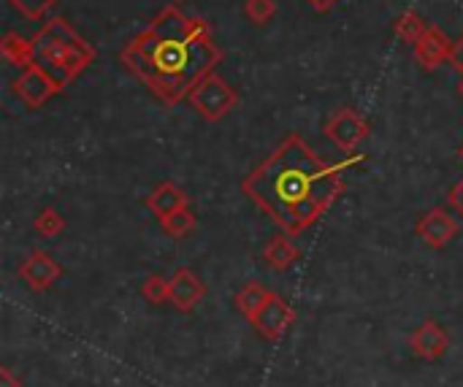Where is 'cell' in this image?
<instances>
[{"label":"cell","instance_id":"cell-17","mask_svg":"<svg viewBox=\"0 0 463 387\" xmlns=\"http://www.w3.org/2000/svg\"><path fill=\"white\" fill-rule=\"evenodd\" d=\"M160 228H163V233L171 236V239H184V236H190V233L195 231V214L190 212V206H187V209H179V212L163 217V220H160Z\"/></svg>","mask_w":463,"mask_h":387},{"label":"cell","instance_id":"cell-10","mask_svg":"<svg viewBox=\"0 0 463 387\" xmlns=\"http://www.w3.org/2000/svg\"><path fill=\"white\" fill-rule=\"evenodd\" d=\"M60 266L52 260V255H46V252H41V250H35V252H30L24 260H22V266H19V277H22V282L30 288V290H49L57 279H60Z\"/></svg>","mask_w":463,"mask_h":387},{"label":"cell","instance_id":"cell-21","mask_svg":"<svg viewBox=\"0 0 463 387\" xmlns=\"http://www.w3.org/2000/svg\"><path fill=\"white\" fill-rule=\"evenodd\" d=\"M24 19H30V22H38V19H43L60 0H8Z\"/></svg>","mask_w":463,"mask_h":387},{"label":"cell","instance_id":"cell-1","mask_svg":"<svg viewBox=\"0 0 463 387\" xmlns=\"http://www.w3.org/2000/svg\"><path fill=\"white\" fill-rule=\"evenodd\" d=\"M122 65L144 81L165 106L190 98L195 84L217 71L222 49L212 38V27L201 16H187L176 5H165L136 38L122 49Z\"/></svg>","mask_w":463,"mask_h":387},{"label":"cell","instance_id":"cell-8","mask_svg":"<svg viewBox=\"0 0 463 387\" xmlns=\"http://www.w3.org/2000/svg\"><path fill=\"white\" fill-rule=\"evenodd\" d=\"M415 60L423 71H437L442 62H450V52H453V41L448 38V33L437 24H429V30L423 33V38L412 46Z\"/></svg>","mask_w":463,"mask_h":387},{"label":"cell","instance_id":"cell-26","mask_svg":"<svg viewBox=\"0 0 463 387\" xmlns=\"http://www.w3.org/2000/svg\"><path fill=\"white\" fill-rule=\"evenodd\" d=\"M0 382H3V387H19L16 385V380L11 377V372H8V369H3V372H0Z\"/></svg>","mask_w":463,"mask_h":387},{"label":"cell","instance_id":"cell-15","mask_svg":"<svg viewBox=\"0 0 463 387\" xmlns=\"http://www.w3.org/2000/svg\"><path fill=\"white\" fill-rule=\"evenodd\" d=\"M263 260L274 271H288L298 260V247L290 241V236H274L263 250Z\"/></svg>","mask_w":463,"mask_h":387},{"label":"cell","instance_id":"cell-6","mask_svg":"<svg viewBox=\"0 0 463 387\" xmlns=\"http://www.w3.org/2000/svg\"><path fill=\"white\" fill-rule=\"evenodd\" d=\"M14 92H16V98H19L27 109H41L46 100H52V98H54L57 92H62V90L57 87V81H54L46 71H41L38 65H27V68H22V73L16 76Z\"/></svg>","mask_w":463,"mask_h":387},{"label":"cell","instance_id":"cell-3","mask_svg":"<svg viewBox=\"0 0 463 387\" xmlns=\"http://www.w3.org/2000/svg\"><path fill=\"white\" fill-rule=\"evenodd\" d=\"M95 62V46L87 43L62 16H52L33 35V65L46 71L60 90L79 79Z\"/></svg>","mask_w":463,"mask_h":387},{"label":"cell","instance_id":"cell-12","mask_svg":"<svg viewBox=\"0 0 463 387\" xmlns=\"http://www.w3.org/2000/svg\"><path fill=\"white\" fill-rule=\"evenodd\" d=\"M190 206V198L182 187H176L174 182H163L157 184L149 195H146V209H152V214L157 220L179 212V209H187Z\"/></svg>","mask_w":463,"mask_h":387},{"label":"cell","instance_id":"cell-22","mask_svg":"<svg viewBox=\"0 0 463 387\" xmlns=\"http://www.w3.org/2000/svg\"><path fill=\"white\" fill-rule=\"evenodd\" d=\"M168 285H171V279H163L160 274H152V277L144 282L141 296H144L149 304H165V301H168Z\"/></svg>","mask_w":463,"mask_h":387},{"label":"cell","instance_id":"cell-4","mask_svg":"<svg viewBox=\"0 0 463 387\" xmlns=\"http://www.w3.org/2000/svg\"><path fill=\"white\" fill-rule=\"evenodd\" d=\"M190 106L209 122H217L222 117H228L236 106H239V92L214 71L206 79H201L195 84V90L190 92Z\"/></svg>","mask_w":463,"mask_h":387},{"label":"cell","instance_id":"cell-23","mask_svg":"<svg viewBox=\"0 0 463 387\" xmlns=\"http://www.w3.org/2000/svg\"><path fill=\"white\" fill-rule=\"evenodd\" d=\"M450 65L463 76V35L458 41H453V52H450Z\"/></svg>","mask_w":463,"mask_h":387},{"label":"cell","instance_id":"cell-19","mask_svg":"<svg viewBox=\"0 0 463 387\" xmlns=\"http://www.w3.org/2000/svg\"><path fill=\"white\" fill-rule=\"evenodd\" d=\"M33 228H35V233L38 236H43V239H54V236H60L62 231H65V217L57 212V209H43L38 217H35V222H33Z\"/></svg>","mask_w":463,"mask_h":387},{"label":"cell","instance_id":"cell-20","mask_svg":"<svg viewBox=\"0 0 463 387\" xmlns=\"http://www.w3.org/2000/svg\"><path fill=\"white\" fill-rule=\"evenodd\" d=\"M244 16L252 24H266L277 16V0H244Z\"/></svg>","mask_w":463,"mask_h":387},{"label":"cell","instance_id":"cell-27","mask_svg":"<svg viewBox=\"0 0 463 387\" xmlns=\"http://www.w3.org/2000/svg\"><path fill=\"white\" fill-rule=\"evenodd\" d=\"M458 92H461V98H463V76H461V81H458Z\"/></svg>","mask_w":463,"mask_h":387},{"label":"cell","instance_id":"cell-25","mask_svg":"<svg viewBox=\"0 0 463 387\" xmlns=\"http://www.w3.org/2000/svg\"><path fill=\"white\" fill-rule=\"evenodd\" d=\"M315 11H328V8H334L339 0H307Z\"/></svg>","mask_w":463,"mask_h":387},{"label":"cell","instance_id":"cell-7","mask_svg":"<svg viewBox=\"0 0 463 387\" xmlns=\"http://www.w3.org/2000/svg\"><path fill=\"white\" fill-rule=\"evenodd\" d=\"M296 320V312L290 309V304H285L279 296H269V301L255 312V317H250V323L255 326V331L269 339V342H277Z\"/></svg>","mask_w":463,"mask_h":387},{"label":"cell","instance_id":"cell-11","mask_svg":"<svg viewBox=\"0 0 463 387\" xmlns=\"http://www.w3.org/2000/svg\"><path fill=\"white\" fill-rule=\"evenodd\" d=\"M206 296V285L190 271V269H179L168 285V301L179 309V312H190L195 309Z\"/></svg>","mask_w":463,"mask_h":387},{"label":"cell","instance_id":"cell-16","mask_svg":"<svg viewBox=\"0 0 463 387\" xmlns=\"http://www.w3.org/2000/svg\"><path fill=\"white\" fill-rule=\"evenodd\" d=\"M426 30H429V24L423 22V16H420L418 11H404V14H399L396 22H393V33H396L407 46H415V43L423 38Z\"/></svg>","mask_w":463,"mask_h":387},{"label":"cell","instance_id":"cell-5","mask_svg":"<svg viewBox=\"0 0 463 387\" xmlns=\"http://www.w3.org/2000/svg\"><path fill=\"white\" fill-rule=\"evenodd\" d=\"M372 133V125L355 111V109H336L328 119H326V136L342 149V152H355Z\"/></svg>","mask_w":463,"mask_h":387},{"label":"cell","instance_id":"cell-24","mask_svg":"<svg viewBox=\"0 0 463 387\" xmlns=\"http://www.w3.org/2000/svg\"><path fill=\"white\" fill-rule=\"evenodd\" d=\"M448 201H450V206H453V209H456V212L463 217V182H458V184L450 190Z\"/></svg>","mask_w":463,"mask_h":387},{"label":"cell","instance_id":"cell-28","mask_svg":"<svg viewBox=\"0 0 463 387\" xmlns=\"http://www.w3.org/2000/svg\"><path fill=\"white\" fill-rule=\"evenodd\" d=\"M458 157H461V160H463V144H461V149H458Z\"/></svg>","mask_w":463,"mask_h":387},{"label":"cell","instance_id":"cell-14","mask_svg":"<svg viewBox=\"0 0 463 387\" xmlns=\"http://www.w3.org/2000/svg\"><path fill=\"white\" fill-rule=\"evenodd\" d=\"M0 54H3L11 65L27 68V65H33V38H24L22 33L8 30V33H3V38H0Z\"/></svg>","mask_w":463,"mask_h":387},{"label":"cell","instance_id":"cell-2","mask_svg":"<svg viewBox=\"0 0 463 387\" xmlns=\"http://www.w3.org/2000/svg\"><path fill=\"white\" fill-rule=\"evenodd\" d=\"M241 187L288 236H298L331 209L342 195L345 182L342 168L317 157L312 146L293 133L244 179Z\"/></svg>","mask_w":463,"mask_h":387},{"label":"cell","instance_id":"cell-9","mask_svg":"<svg viewBox=\"0 0 463 387\" xmlns=\"http://www.w3.org/2000/svg\"><path fill=\"white\" fill-rule=\"evenodd\" d=\"M415 233L434 250L448 247L456 236H458V222L453 214H448L445 209H434L426 217H420V222L415 225Z\"/></svg>","mask_w":463,"mask_h":387},{"label":"cell","instance_id":"cell-13","mask_svg":"<svg viewBox=\"0 0 463 387\" xmlns=\"http://www.w3.org/2000/svg\"><path fill=\"white\" fill-rule=\"evenodd\" d=\"M412 350L423 361H439L448 353V334L437 323H423L412 336Z\"/></svg>","mask_w":463,"mask_h":387},{"label":"cell","instance_id":"cell-18","mask_svg":"<svg viewBox=\"0 0 463 387\" xmlns=\"http://www.w3.org/2000/svg\"><path fill=\"white\" fill-rule=\"evenodd\" d=\"M269 296H271V293H269L266 288H260L258 282H250V285L236 296V309L250 320V317H255V312L269 301Z\"/></svg>","mask_w":463,"mask_h":387}]
</instances>
